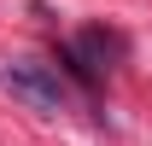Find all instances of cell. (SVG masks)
<instances>
[{
  "label": "cell",
  "instance_id": "obj_1",
  "mask_svg": "<svg viewBox=\"0 0 152 146\" xmlns=\"http://www.w3.org/2000/svg\"><path fill=\"white\" fill-rule=\"evenodd\" d=\"M0 88L12 93V99H23L29 111H41V117L70 111V93H64V82H58L53 64H6L0 70Z\"/></svg>",
  "mask_w": 152,
  "mask_h": 146
}]
</instances>
